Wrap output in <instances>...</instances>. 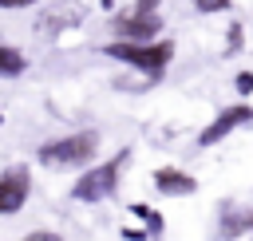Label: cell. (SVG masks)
<instances>
[{
	"label": "cell",
	"mask_w": 253,
	"mask_h": 241,
	"mask_svg": "<svg viewBox=\"0 0 253 241\" xmlns=\"http://www.w3.org/2000/svg\"><path fill=\"white\" fill-rule=\"evenodd\" d=\"M233 91L241 95V103H245V99L253 95V67H241V71L233 75Z\"/></svg>",
	"instance_id": "5bb4252c"
},
{
	"label": "cell",
	"mask_w": 253,
	"mask_h": 241,
	"mask_svg": "<svg viewBox=\"0 0 253 241\" xmlns=\"http://www.w3.org/2000/svg\"><path fill=\"white\" fill-rule=\"evenodd\" d=\"M245 241H253V237H245Z\"/></svg>",
	"instance_id": "ffe728a7"
},
{
	"label": "cell",
	"mask_w": 253,
	"mask_h": 241,
	"mask_svg": "<svg viewBox=\"0 0 253 241\" xmlns=\"http://www.w3.org/2000/svg\"><path fill=\"white\" fill-rule=\"evenodd\" d=\"M32 198V170L24 162L0 170V217H16Z\"/></svg>",
	"instance_id": "52a82bcc"
},
{
	"label": "cell",
	"mask_w": 253,
	"mask_h": 241,
	"mask_svg": "<svg viewBox=\"0 0 253 241\" xmlns=\"http://www.w3.org/2000/svg\"><path fill=\"white\" fill-rule=\"evenodd\" d=\"M245 47V24L241 20H233L229 28H225V43H221V59H229V55H237Z\"/></svg>",
	"instance_id": "7c38bea8"
},
{
	"label": "cell",
	"mask_w": 253,
	"mask_h": 241,
	"mask_svg": "<svg viewBox=\"0 0 253 241\" xmlns=\"http://www.w3.org/2000/svg\"><path fill=\"white\" fill-rule=\"evenodd\" d=\"M40 0H0V12H24V8H36Z\"/></svg>",
	"instance_id": "2e32d148"
},
{
	"label": "cell",
	"mask_w": 253,
	"mask_h": 241,
	"mask_svg": "<svg viewBox=\"0 0 253 241\" xmlns=\"http://www.w3.org/2000/svg\"><path fill=\"white\" fill-rule=\"evenodd\" d=\"M0 126H4V111H0Z\"/></svg>",
	"instance_id": "d6986e66"
},
{
	"label": "cell",
	"mask_w": 253,
	"mask_h": 241,
	"mask_svg": "<svg viewBox=\"0 0 253 241\" xmlns=\"http://www.w3.org/2000/svg\"><path fill=\"white\" fill-rule=\"evenodd\" d=\"M217 237L221 241H245V237H253V205L221 201L217 205Z\"/></svg>",
	"instance_id": "ba28073f"
},
{
	"label": "cell",
	"mask_w": 253,
	"mask_h": 241,
	"mask_svg": "<svg viewBox=\"0 0 253 241\" xmlns=\"http://www.w3.org/2000/svg\"><path fill=\"white\" fill-rule=\"evenodd\" d=\"M99 146H103V134L95 126H83V130H71V134H59V138H47L36 146V162L43 170H87L95 166L99 158Z\"/></svg>",
	"instance_id": "7a4b0ae2"
},
{
	"label": "cell",
	"mask_w": 253,
	"mask_h": 241,
	"mask_svg": "<svg viewBox=\"0 0 253 241\" xmlns=\"http://www.w3.org/2000/svg\"><path fill=\"white\" fill-rule=\"evenodd\" d=\"M20 241H67V237L55 233V229H32V233H24Z\"/></svg>",
	"instance_id": "9a60e30c"
},
{
	"label": "cell",
	"mask_w": 253,
	"mask_h": 241,
	"mask_svg": "<svg viewBox=\"0 0 253 241\" xmlns=\"http://www.w3.org/2000/svg\"><path fill=\"white\" fill-rule=\"evenodd\" d=\"M107 59H115V63H123V67H130V71H138L142 79H146V87L150 83H158L166 71H170V63H174V40H150V43H123V40H107L103 47H99Z\"/></svg>",
	"instance_id": "3957f363"
},
{
	"label": "cell",
	"mask_w": 253,
	"mask_h": 241,
	"mask_svg": "<svg viewBox=\"0 0 253 241\" xmlns=\"http://www.w3.org/2000/svg\"><path fill=\"white\" fill-rule=\"evenodd\" d=\"M107 32H111V40H123V43H150V40H162V16H146L126 4V8L111 12Z\"/></svg>",
	"instance_id": "5b68a950"
},
{
	"label": "cell",
	"mask_w": 253,
	"mask_h": 241,
	"mask_svg": "<svg viewBox=\"0 0 253 241\" xmlns=\"http://www.w3.org/2000/svg\"><path fill=\"white\" fill-rule=\"evenodd\" d=\"M190 8H194L198 16H217V12H229L233 0H190Z\"/></svg>",
	"instance_id": "4fadbf2b"
},
{
	"label": "cell",
	"mask_w": 253,
	"mask_h": 241,
	"mask_svg": "<svg viewBox=\"0 0 253 241\" xmlns=\"http://www.w3.org/2000/svg\"><path fill=\"white\" fill-rule=\"evenodd\" d=\"M126 209H130L134 217H142V229H146V237H150V241H162V233H166V221H162V213H158V209H150L146 201H130Z\"/></svg>",
	"instance_id": "8fae6325"
},
{
	"label": "cell",
	"mask_w": 253,
	"mask_h": 241,
	"mask_svg": "<svg viewBox=\"0 0 253 241\" xmlns=\"http://www.w3.org/2000/svg\"><path fill=\"white\" fill-rule=\"evenodd\" d=\"M150 182H154V190L162 198H194L198 194V178L190 170H182V166H154Z\"/></svg>",
	"instance_id": "9c48e42d"
},
{
	"label": "cell",
	"mask_w": 253,
	"mask_h": 241,
	"mask_svg": "<svg viewBox=\"0 0 253 241\" xmlns=\"http://www.w3.org/2000/svg\"><path fill=\"white\" fill-rule=\"evenodd\" d=\"M130 158H134L130 146H119L111 158H99L95 166H87V170L67 186V198L79 201V205H99V201L115 198L119 186H123V174L130 170Z\"/></svg>",
	"instance_id": "6da1fadb"
},
{
	"label": "cell",
	"mask_w": 253,
	"mask_h": 241,
	"mask_svg": "<svg viewBox=\"0 0 253 241\" xmlns=\"http://www.w3.org/2000/svg\"><path fill=\"white\" fill-rule=\"evenodd\" d=\"M123 237H126V241H150V237H146V229H138V225H130V229L123 225Z\"/></svg>",
	"instance_id": "e0dca14e"
},
{
	"label": "cell",
	"mask_w": 253,
	"mask_h": 241,
	"mask_svg": "<svg viewBox=\"0 0 253 241\" xmlns=\"http://www.w3.org/2000/svg\"><path fill=\"white\" fill-rule=\"evenodd\" d=\"M28 63H32V59H28L16 43H4V40H0V79H20V75L28 71Z\"/></svg>",
	"instance_id": "30bf717a"
},
{
	"label": "cell",
	"mask_w": 253,
	"mask_h": 241,
	"mask_svg": "<svg viewBox=\"0 0 253 241\" xmlns=\"http://www.w3.org/2000/svg\"><path fill=\"white\" fill-rule=\"evenodd\" d=\"M87 16H91V4H83V0H51V4H43V8L36 12L32 32H36L40 40H59V36L83 28Z\"/></svg>",
	"instance_id": "277c9868"
},
{
	"label": "cell",
	"mask_w": 253,
	"mask_h": 241,
	"mask_svg": "<svg viewBox=\"0 0 253 241\" xmlns=\"http://www.w3.org/2000/svg\"><path fill=\"white\" fill-rule=\"evenodd\" d=\"M99 8L103 12H119V0H99Z\"/></svg>",
	"instance_id": "ac0fdd59"
},
{
	"label": "cell",
	"mask_w": 253,
	"mask_h": 241,
	"mask_svg": "<svg viewBox=\"0 0 253 241\" xmlns=\"http://www.w3.org/2000/svg\"><path fill=\"white\" fill-rule=\"evenodd\" d=\"M241 126H253V107L249 103H229V107H221L198 134H194V142L202 146V150H210V146H217V142H225L233 130H241Z\"/></svg>",
	"instance_id": "8992f818"
}]
</instances>
